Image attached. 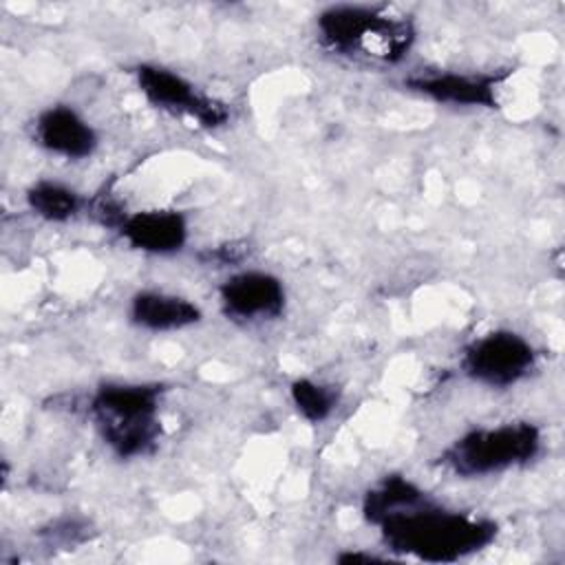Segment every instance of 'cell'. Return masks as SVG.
Wrapping results in <instances>:
<instances>
[{"instance_id":"cell-11","label":"cell","mask_w":565,"mask_h":565,"mask_svg":"<svg viewBox=\"0 0 565 565\" xmlns=\"http://www.w3.org/2000/svg\"><path fill=\"white\" fill-rule=\"evenodd\" d=\"M24 199L29 210L46 223H66L84 210V199L75 188L51 179L31 183Z\"/></svg>"},{"instance_id":"cell-13","label":"cell","mask_w":565,"mask_h":565,"mask_svg":"<svg viewBox=\"0 0 565 565\" xmlns=\"http://www.w3.org/2000/svg\"><path fill=\"white\" fill-rule=\"evenodd\" d=\"M289 397L302 419L309 424H320L335 411L340 393L331 384L316 382L311 377H298L289 386Z\"/></svg>"},{"instance_id":"cell-12","label":"cell","mask_w":565,"mask_h":565,"mask_svg":"<svg viewBox=\"0 0 565 565\" xmlns=\"http://www.w3.org/2000/svg\"><path fill=\"white\" fill-rule=\"evenodd\" d=\"M422 494H426L417 483H413L406 477L399 475H391L384 477L377 486H373L362 501V512L366 516L369 523H377L382 516H386L388 512L419 499Z\"/></svg>"},{"instance_id":"cell-4","label":"cell","mask_w":565,"mask_h":565,"mask_svg":"<svg viewBox=\"0 0 565 565\" xmlns=\"http://www.w3.org/2000/svg\"><path fill=\"white\" fill-rule=\"evenodd\" d=\"M539 353L527 338L510 329H494L475 338L461 355L463 373L483 386L508 388L536 369Z\"/></svg>"},{"instance_id":"cell-9","label":"cell","mask_w":565,"mask_h":565,"mask_svg":"<svg viewBox=\"0 0 565 565\" xmlns=\"http://www.w3.org/2000/svg\"><path fill=\"white\" fill-rule=\"evenodd\" d=\"M117 234L137 252L168 256L188 243V218L177 210H139L124 214Z\"/></svg>"},{"instance_id":"cell-2","label":"cell","mask_w":565,"mask_h":565,"mask_svg":"<svg viewBox=\"0 0 565 565\" xmlns=\"http://www.w3.org/2000/svg\"><path fill=\"white\" fill-rule=\"evenodd\" d=\"M163 384L157 382H104L88 399V413L104 444L119 459L143 457L161 437L159 408Z\"/></svg>"},{"instance_id":"cell-5","label":"cell","mask_w":565,"mask_h":565,"mask_svg":"<svg viewBox=\"0 0 565 565\" xmlns=\"http://www.w3.org/2000/svg\"><path fill=\"white\" fill-rule=\"evenodd\" d=\"M135 79L139 93L154 108L172 115H188L203 128H218L230 119V108L214 97L201 93L181 73L159 64H137Z\"/></svg>"},{"instance_id":"cell-10","label":"cell","mask_w":565,"mask_h":565,"mask_svg":"<svg viewBox=\"0 0 565 565\" xmlns=\"http://www.w3.org/2000/svg\"><path fill=\"white\" fill-rule=\"evenodd\" d=\"M128 318L135 327L146 331H179L201 322V307L179 294L141 289L130 298Z\"/></svg>"},{"instance_id":"cell-7","label":"cell","mask_w":565,"mask_h":565,"mask_svg":"<svg viewBox=\"0 0 565 565\" xmlns=\"http://www.w3.org/2000/svg\"><path fill=\"white\" fill-rule=\"evenodd\" d=\"M508 73H430L404 79V86L437 104L461 108H499V84Z\"/></svg>"},{"instance_id":"cell-6","label":"cell","mask_w":565,"mask_h":565,"mask_svg":"<svg viewBox=\"0 0 565 565\" xmlns=\"http://www.w3.org/2000/svg\"><path fill=\"white\" fill-rule=\"evenodd\" d=\"M223 313L236 322H265L285 313L287 291L278 276L260 269H245L218 285Z\"/></svg>"},{"instance_id":"cell-1","label":"cell","mask_w":565,"mask_h":565,"mask_svg":"<svg viewBox=\"0 0 565 565\" xmlns=\"http://www.w3.org/2000/svg\"><path fill=\"white\" fill-rule=\"evenodd\" d=\"M384 543L397 552L428 563H452L488 547L497 523L446 510L426 494L388 512L375 523Z\"/></svg>"},{"instance_id":"cell-8","label":"cell","mask_w":565,"mask_h":565,"mask_svg":"<svg viewBox=\"0 0 565 565\" xmlns=\"http://www.w3.org/2000/svg\"><path fill=\"white\" fill-rule=\"evenodd\" d=\"M33 141L55 157L82 161L97 150L99 137L73 106L53 104L35 115Z\"/></svg>"},{"instance_id":"cell-3","label":"cell","mask_w":565,"mask_h":565,"mask_svg":"<svg viewBox=\"0 0 565 565\" xmlns=\"http://www.w3.org/2000/svg\"><path fill=\"white\" fill-rule=\"evenodd\" d=\"M541 439L539 426L530 422L475 428L441 452V463L463 479L488 477L532 461L541 450Z\"/></svg>"}]
</instances>
